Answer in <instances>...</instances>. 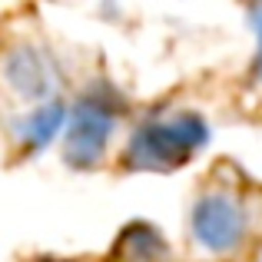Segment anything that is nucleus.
Returning a JSON list of instances; mask_svg holds the SVG:
<instances>
[{
    "mask_svg": "<svg viewBox=\"0 0 262 262\" xmlns=\"http://www.w3.org/2000/svg\"><path fill=\"white\" fill-rule=\"evenodd\" d=\"M262 232V189L212 173L196 189L189 206V243L216 259L243 256Z\"/></svg>",
    "mask_w": 262,
    "mask_h": 262,
    "instance_id": "1",
    "label": "nucleus"
},
{
    "mask_svg": "<svg viewBox=\"0 0 262 262\" xmlns=\"http://www.w3.org/2000/svg\"><path fill=\"white\" fill-rule=\"evenodd\" d=\"M209 140V123L196 110H173V113H149L129 129L123 166L169 173L189 163Z\"/></svg>",
    "mask_w": 262,
    "mask_h": 262,
    "instance_id": "2",
    "label": "nucleus"
},
{
    "mask_svg": "<svg viewBox=\"0 0 262 262\" xmlns=\"http://www.w3.org/2000/svg\"><path fill=\"white\" fill-rule=\"evenodd\" d=\"M123 113H126V100L110 80L86 83L80 90L63 129V160L73 169L100 166L116 129H120Z\"/></svg>",
    "mask_w": 262,
    "mask_h": 262,
    "instance_id": "3",
    "label": "nucleus"
},
{
    "mask_svg": "<svg viewBox=\"0 0 262 262\" xmlns=\"http://www.w3.org/2000/svg\"><path fill=\"white\" fill-rule=\"evenodd\" d=\"M0 80L20 103L43 106L53 96H60L53 90L50 57H47V50L33 47L30 40H17L13 47H7V53L0 57Z\"/></svg>",
    "mask_w": 262,
    "mask_h": 262,
    "instance_id": "4",
    "label": "nucleus"
},
{
    "mask_svg": "<svg viewBox=\"0 0 262 262\" xmlns=\"http://www.w3.org/2000/svg\"><path fill=\"white\" fill-rule=\"evenodd\" d=\"M70 120V106L63 103V96H53L43 106H30L27 116L13 126V140H17L20 153H37L47 143H53V136L67 129Z\"/></svg>",
    "mask_w": 262,
    "mask_h": 262,
    "instance_id": "5",
    "label": "nucleus"
},
{
    "mask_svg": "<svg viewBox=\"0 0 262 262\" xmlns=\"http://www.w3.org/2000/svg\"><path fill=\"white\" fill-rule=\"evenodd\" d=\"M110 262H169V243L149 223H133L116 239Z\"/></svg>",
    "mask_w": 262,
    "mask_h": 262,
    "instance_id": "6",
    "label": "nucleus"
},
{
    "mask_svg": "<svg viewBox=\"0 0 262 262\" xmlns=\"http://www.w3.org/2000/svg\"><path fill=\"white\" fill-rule=\"evenodd\" d=\"M249 20H252V30H256V37H259L256 57H252V77L262 80V7H252V10H249Z\"/></svg>",
    "mask_w": 262,
    "mask_h": 262,
    "instance_id": "7",
    "label": "nucleus"
},
{
    "mask_svg": "<svg viewBox=\"0 0 262 262\" xmlns=\"http://www.w3.org/2000/svg\"><path fill=\"white\" fill-rule=\"evenodd\" d=\"M40 262H53V259H40Z\"/></svg>",
    "mask_w": 262,
    "mask_h": 262,
    "instance_id": "8",
    "label": "nucleus"
}]
</instances>
